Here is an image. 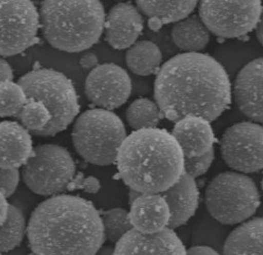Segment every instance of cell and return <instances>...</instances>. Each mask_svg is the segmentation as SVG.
Returning a JSON list of instances; mask_svg holds the SVG:
<instances>
[{
    "instance_id": "1",
    "label": "cell",
    "mask_w": 263,
    "mask_h": 255,
    "mask_svg": "<svg viewBox=\"0 0 263 255\" xmlns=\"http://www.w3.org/2000/svg\"><path fill=\"white\" fill-rule=\"evenodd\" d=\"M232 85L224 67L204 53H180L161 66L154 82V99L172 122L195 116L216 120L232 102Z\"/></svg>"
},
{
    "instance_id": "2",
    "label": "cell",
    "mask_w": 263,
    "mask_h": 255,
    "mask_svg": "<svg viewBox=\"0 0 263 255\" xmlns=\"http://www.w3.org/2000/svg\"><path fill=\"white\" fill-rule=\"evenodd\" d=\"M27 238L34 255H95L105 242L95 205L64 193L34 208L27 224Z\"/></svg>"
},
{
    "instance_id": "3",
    "label": "cell",
    "mask_w": 263,
    "mask_h": 255,
    "mask_svg": "<svg viewBox=\"0 0 263 255\" xmlns=\"http://www.w3.org/2000/svg\"><path fill=\"white\" fill-rule=\"evenodd\" d=\"M185 157L172 133L165 129L134 131L116 158L122 181L141 193H162L184 173Z\"/></svg>"
},
{
    "instance_id": "4",
    "label": "cell",
    "mask_w": 263,
    "mask_h": 255,
    "mask_svg": "<svg viewBox=\"0 0 263 255\" xmlns=\"http://www.w3.org/2000/svg\"><path fill=\"white\" fill-rule=\"evenodd\" d=\"M39 13L46 42L65 52L87 50L104 32L105 11L98 0H45Z\"/></svg>"
},
{
    "instance_id": "5",
    "label": "cell",
    "mask_w": 263,
    "mask_h": 255,
    "mask_svg": "<svg viewBox=\"0 0 263 255\" xmlns=\"http://www.w3.org/2000/svg\"><path fill=\"white\" fill-rule=\"evenodd\" d=\"M28 100L44 103L51 120L39 136H51L65 131L80 112L77 91L64 74L48 68L34 69L18 80Z\"/></svg>"
},
{
    "instance_id": "6",
    "label": "cell",
    "mask_w": 263,
    "mask_h": 255,
    "mask_svg": "<svg viewBox=\"0 0 263 255\" xmlns=\"http://www.w3.org/2000/svg\"><path fill=\"white\" fill-rule=\"evenodd\" d=\"M126 138V128L120 117L101 108H92L79 115L72 130L78 154L98 166L115 163Z\"/></svg>"
},
{
    "instance_id": "7",
    "label": "cell",
    "mask_w": 263,
    "mask_h": 255,
    "mask_svg": "<svg viewBox=\"0 0 263 255\" xmlns=\"http://www.w3.org/2000/svg\"><path fill=\"white\" fill-rule=\"evenodd\" d=\"M205 205L216 221L238 225L255 214L260 205V194L252 178L228 171L210 181L205 189Z\"/></svg>"
},
{
    "instance_id": "8",
    "label": "cell",
    "mask_w": 263,
    "mask_h": 255,
    "mask_svg": "<svg viewBox=\"0 0 263 255\" xmlns=\"http://www.w3.org/2000/svg\"><path fill=\"white\" fill-rule=\"evenodd\" d=\"M23 182L33 193L55 197L69 190L76 178V164L69 151L54 144L33 147V154L22 167Z\"/></svg>"
},
{
    "instance_id": "9",
    "label": "cell",
    "mask_w": 263,
    "mask_h": 255,
    "mask_svg": "<svg viewBox=\"0 0 263 255\" xmlns=\"http://www.w3.org/2000/svg\"><path fill=\"white\" fill-rule=\"evenodd\" d=\"M263 10L260 1H201L198 16L210 33L224 38L241 37L253 31Z\"/></svg>"
},
{
    "instance_id": "10",
    "label": "cell",
    "mask_w": 263,
    "mask_h": 255,
    "mask_svg": "<svg viewBox=\"0 0 263 255\" xmlns=\"http://www.w3.org/2000/svg\"><path fill=\"white\" fill-rule=\"evenodd\" d=\"M40 13L29 0H0V57L19 54L37 41Z\"/></svg>"
},
{
    "instance_id": "11",
    "label": "cell",
    "mask_w": 263,
    "mask_h": 255,
    "mask_svg": "<svg viewBox=\"0 0 263 255\" xmlns=\"http://www.w3.org/2000/svg\"><path fill=\"white\" fill-rule=\"evenodd\" d=\"M221 155L235 172L251 174L263 169V127L255 122L237 123L220 142Z\"/></svg>"
},
{
    "instance_id": "12",
    "label": "cell",
    "mask_w": 263,
    "mask_h": 255,
    "mask_svg": "<svg viewBox=\"0 0 263 255\" xmlns=\"http://www.w3.org/2000/svg\"><path fill=\"white\" fill-rule=\"evenodd\" d=\"M132 88L127 71L113 63L98 65L90 70L85 83L88 100L99 108L109 111L127 102Z\"/></svg>"
},
{
    "instance_id": "13",
    "label": "cell",
    "mask_w": 263,
    "mask_h": 255,
    "mask_svg": "<svg viewBox=\"0 0 263 255\" xmlns=\"http://www.w3.org/2000/svg\"><path fill=\"white\" fill-rule=\"evenodd\" d=\"M114 255H186V249L170 228L155 233L132 229L116 244Z\"/></svg>"
},
{
    "instance_id": "14",
    "label": "cell",
    "mask_w": 263,
    "mask_h": 255,
    "mask_svg": "<svg viewBox=\"0 0 263 255\" xmlns=\"http://www.w3.org/2000/svg\"><path fill=\"white\" fill-rule=\"evenodd\" d=\"M233 92L240 111L253 122L263 124V57L241 68Z\"/></svg>"
},
{
    "instance_id": "15",
    "label": "cell",
    "mask_w": 263,
    "mask_h": 255,
    "mask_svg": "<svg viewBox=\"0 0 263 255\" xmlns=\"http://www.w3.org/2000/svg\"><path fill=\"white\" fill-rule=\"evenodd\" d=\"M143 14L130 3L114 5L105 17V40L115 49H127L135 45L143 32Z\"/></svg>"
},
{
    "instance_id": "16",
    "label": "cell",
    "mask_w": 263,
    "mask_h": 255,
    "mask_svg": "<svg viewBox=\"0 0 263 255\" xmlns=\"http://www.w3.org/2000/svg\"><path fill=\"white\" fill-rule=\"evenodd\" d=\"M33 151L32 134L20 123L0 122V168L20 169Z\"/></svg>"
},
{
    "instance_id": "17",
    "label": "cell",
    "mask_w": 263,
    "mask_h": 255,
    "mask_svg": "<svg viewBox=\"0 0 263 255\" xmlns=\"http://www.w3.org/2000/svg\"><path fill=\"white\" fill-rule=\"evenodd\" d=\"M160 194L170 210L168 228L175 230L196 214L199 203V190L196 180L185 172L172 187Z\"/></svg>"
},
{
    "instance_id": "18",
    "label": "cell",
    "mask_w": 263,
    "mask_h": 255,
    "mask_svg": "<svg viewBox=\"0 0 263 255\" xmlns=\"http://www.w3.org/2000/svg\"><path fill=\"white\" fill-rule=\"evenodd\" d=\"M129 217L133 229L155 233L168 228L170 210L160 193H142L131 203Z\"/></svg>"
},
{
    "instance_id": "19",
    "label": "cell",
    "mask_w": 263,
    "mask_h": 255,
    "mask_svg": "<svg viewBox=\"0 0 263 255\" xmlns=\"http://www.w3.org/2000/svg\"><path fill=\"white\" fill-rule=\"evenodd\" d=\"M171 133L185 158L203 155L214 148L215 136L212 127L203 118L185 117L175 123Z\"/></svg>"
},
{
    "instance_id": "20",
    "label": "cell",
    "mask_w": 263,
    "mask_h": 255,
    "mask_svg": "<svg viewBox=\"0 0 263 255\" xmlns=\"http://www.w3.org/2000/svg\"><path fill=\"white\" fill-rule=\"evenodd\" d=\"M223 255H263V217L241 223L227 237Z\"/></svg>"
},
{
    "instance_id": "21",
    "label": "cell",
    "mask_w": 263,
    "mask_h": 255,
    "mask_svg": "<svg viewBox=\"0 0 263 255\" xmlns=\"http://www.w3.org/2000/svg\"><path fill=\"white\" fill-rule=\"evenodd\" d=\"M137 8L149 18V27L158 30L165 24L178 23L191 16L197 8V1H143L138 0Z\"/></svg>"
},
{
    "instance_id": "22",
    "label": "cell",
    "mask_w": 263,
    "mask_h": 255,
    "mask_svg": "<svg viewBox=\"0 0 263 255\" xmlns=\"http://www.w3.org/2000/svg\"><path fill=\"white\" fill-rule=\"evenodd\" d=\"M210 32L198 15H191L172 28L174 45L185 53H199L210 41Z\"/></svg>"
},
{
    "instance_id": "23",
    "label": "cell",
    "mask_w": 263,
    "mask_h": 255,
    "mask_svg": "<svg viewBox=\"0 0 263 255\" xmlns=\"http://www.w3.org/2000/svg\"><path fill=\"white\" fill-rule=\"evenodd\" d=\"M126 63L138 76H152L161 68L162 53L159 47L151 41L137 42L126 53Z\"/></svg>"
},
{
    "instance_id": "24",
    "label": "cell",
    "mask_w": 263,
    "mask_h": 255,
    "mask_svg": "<svg viewBox=\"0 0 263 255\" xmlns=\"http://www.w3.org/2000/svg\"><path fill=\"white\" fill-rule=\"evenodd\" d=\"M163 117L156 102L144 97L134 100L126 111L128 124L135 131L155 129Z\"/></svg>"
},
{
    "instance_id": "25",
    "label": "cell",
    "mask_w": 263,
    "mask_h": 255,
    "mask_svg": "<svg viewBox=\"0 0 263 255\" xmlns=\"http://www.w3.org/2000/svg\"><path fill=\"white\" fill-rule=\"evenodd\" d=\"M27 236V223L24 213L10 204L6 221L0 226V252H9L22 244Z\"/></svg>"
},
{
    "instance_id": "26",
    "label": "cell",
    "mask_w": 263,
    "mask_h": 255,
    "mask_svg": "<svg viewBox=\"0 0 263 255\" xmlns=\"http://www.w3.org/2000/svg\"><path fill=\"white\" fill-rule=\"evenodd\" d=\"M28 102L25 91L18 83L5 81L0 83V117H15Z\"/></svg>"
},
{
    "instance_id": "27",
    "label": "cell",
    "mask_w": 263,
    "mask_h": 255,
    "mask_svg": "<svg viewBox=\"0 0 263 255\" xmlns=\"http://www.w3.org/2000/svg\"><path fill=\"white\" fill-rule=\"evenodd\" d=\"M18 123L33 135L42 132L51 120V115L44 103L35 100H28L17 116Z\"/></svg>"
},
{
    "instance_id": "28",
    "label": "cell",
    "mask_w": 263,
    "mask_h": 255,
    "mask_svg": "<svg viewBox=\"0 0 263 255\" xmlns=\"http://www.w3.org/2000/svg\"><path fill=\"white\" fill-rule=\"evenodd\" d=\"M100 216L103 224L105 240H108L110 243L117 244L133 229L129 212L123 208H112L104 211Z\"/></svg>"
},
{
    "instance_id": "29",
    "label": "cell",
    "mask_w": 263,
    "mask_h": 255,
    "mask_svg": "<svg viewBox=\"0 0 263 255\" xmlns=\"http://www.w3.org/2000/svg\"><path fill=\"white\" fill-rule=\"evenodd\" d=\"M214 157L215 153L213 148L203 155L185 158L184 172L196 180L197 178L204 175L209 171V168L213 163Z\"/></svg>"
},
{
    "instance_id": "30",
    "label": "cell",
    "mask_w": 263,
    "mask_h": 255,
    "mask_svg": "<svg viewBox=\"0 0 263 255\" xmlns=\"http://www.w3.org/2000/svg\"><path fill=\"white\" fill-rule=\"evenodd\" d=\"M21 179L19 169L0 168V191L8 199L15 192Z\"/></svg>"
},
{
    "instance_id": "31",
    "label": "cell",
    "mask_w": 263,
    "mask_h": 255,
    "mask_svg": "<svg viewBox=\"0 0 263 255\" xmlns=\"http://www.w3.org/2000/svg\"><path fill=\"white\" fill-rule=\"evenodd\" d=\"M100 189V182L97 178L89 177L84 178L82 182L81 189L88 193H97Z\"/></svg>"
},
{
    "instance_id": "32",
    "label": "cell",
    "mask_w": 263,
    "mask_h": 255,
    "mask_svg": "<svg viewBox=\"0 0 263 255\" xmlns=\"http://www.w3.org/2000/svg\"><path fill=\"white\" fill-rule=\"evenodd\" d=\"M186 255H221L212 247L206 245H196L186 249Z\"/></svg>"
},
{
    "instance_id": "33",
    "label": "cell",
    "mask_w": 263,
    "mask_h": 255,
    "mask_svg": "<svg viewBox=\"0 0 263 255\" xmlns=\"http://www.w3.org/2000/svg\"><path fill=\"white\" fill-rule=\"evenodd\" d=\"M13 71L9 63L0 57V83L13 80Z\"/></svg>"
},
{
    "instance_id": "34",
    "label": "cell",
    "mask_w": 263,
    "mask_h": 255,
    "mask_svg": "<svg viewBox=\"0 0 263 255\" xmlns=\"http://www.w3.org/2000/svg\"><path fill=\"white\" fill-rule=\"evenodd\" d=\"M10 204L7 200V198L3 192L0 191V226L6 221L9 213Z\"/></svg>"
},
{
    "instance_id": "35",
    "label": "cell",
    "mask_w": 263,
    "mask_h": 255,
    "mask_svg": "<svg viewBox=\"0 0 263 255\" xmlns=\"http://www.w3.org/2000/svg\"><path fill=\"white\" fill-rule=\"evenodd\" d=\"M98 63H99L98 57L91 52H88L85 55L82 56V58L80 60L81 66L85 68V69H91L92 70L93 68L98 66Z\"/></svg>"
},
{
    "instance_id": "36",
    "label": "cell",
    "mask_w": 263,
    "mask_h": 255,
    "mask_svg": "<svg viewBox=\"0 0 263 255\" xmlns=\"http://www.w3.org/2000/svg\"><path fill=\"white\" fill-rule=\"evenodd\" d=\"M255 34H256V38L258 40V42L260 43V45L263 46V10L259 18L258 24L255 28Z\"/></svg>"
},
{
    "instance_id": "37",
    "label": "cell",
    "mask_w": 263,
    "mask_h": 255,
    "mask_svg": "<svg viewBox=\"0 0 263 255\" xmlns=\"http://www.w3.org/2000/svg\"><path fill=\"white\" fill-rule=\"evenodd\" d=\"M95 255H114V247L109 245H102Z\"/></svg>"
},
{
    "instance_id": "38",
    "label": "cell",
    "mask_w": 263,
    "mask_h": 255,
    "mask_svg": "<svg viewBox=\"0 0 263 255\" xmlns=\"http://www.w3.org/2000/svg\"><path fill=\"white\" fill-rule=\"evenodd\" d=\"M141 194H142L141 192H139V191H137V190H135V189H130V192H129L130 204H131L133 201H135V200H137Z\"/></svg>"
},
{
    "instance_id": "39",
    "label": "cell",
    "mask_w": 263,
    "mask_h": 255,
    "mask_svg": "<svg viewBox=\"0 0 263 255\" xmlns=\"http://www.w3.org/2000/svg\"><path fill=\"white\" fill-rule=\"evenodd\" d=\"M261 188H262V189H263V178H262V180H261Z\"/></svg>"
},
{
    "instance_id": "40",
    "label": "cell",
    "mask_w": 263,
    "mask_h": 255,
    "mask_svg": "<svg viewBox=\"0 0 263 255\" xmlns=\"http://www.w3.org/2000/svg\"><path fill=\"white\" fill-rule=\"evenodd\" d=\"M0 255H2V252H0Z\"/></svg>"
}]
</instances>
